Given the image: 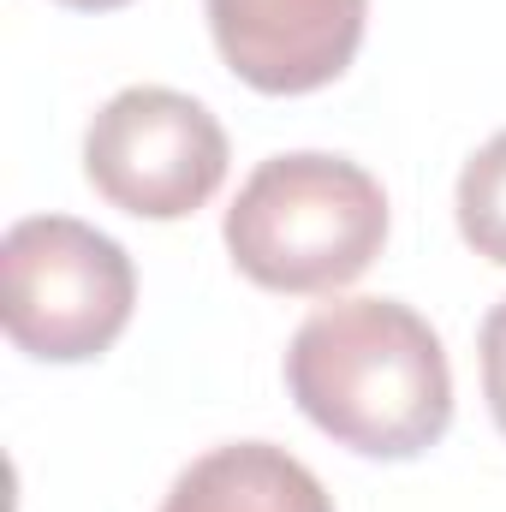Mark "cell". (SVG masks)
Wrapping results in <instances>:
<instances>
[{
  "instance_id": "obj_1",
  "label": "cell",
  "mask_w": 506,
  "mask_h": 512,
  "mask_svg": "<svg viewBox=\"0 0 506 512\" xmlns=\"http://www.w3.org/2000/svg\"><path fill=\"white\" fill-rule=\"evenodd\" d=\"M292 405L364 459H417L453 423V370L435 328L399 298L322 304L286 346Z\"/></svg>"
},
{
  "instance_id": "obj_2",
  "label": "cell",
  "mask_w": 506,
  "mask_h": 512,
  "mask_svg": "<svg viewBox=\"0 0 506 512\" xmlns=\"http://www.w3.org/2000/svg\"><path fill=\"white\" fill-rule=\"evenodd\" d=\"M221 233L239 274L268 292H340L387 245V191L346 155H268L239 185Z\"/></svg>"
},
{
  "instance_id": "obj_3",
  "label": "cell",
  "mask_w": 506,
  "mask_h": 512,
  "mask_svg": "<svg viewBox=\"0 0 506 512\" xmlns=\"http://www.w3.org/2000/svg\"><path fill=\"white\" fill-rule=\"evenodd\" d=\"M137 268L126 245L72 221L30 215L0 239V322L6 340L42 364H90L131 322Z\"/></svg>"
},
{
  "instance_id": "obj_4",
  "label": "cell",
  "mask_w": 506,
  "mask_h": 512,
  "mask_svg": "<svg viewBox=\"0 0 506 512\" xmlns=\"http://www.w3.org/2000/svg\"><path fill=\"white\" fill-rule=\"evenodd\" d=\"M84 173L137 221H185L227 179V131L185 90L131 84L84 131Z\"/></svg>"
},
{
  "instance_id": "obj_5",
  "label": "cell",
  "mask_w": 506,
  "mask_h": 512,
  "mask_svg": "<svg viewBox=\"0 0 506 512\" xmlns=\"http://www.w3.org/2000/svg\"><path fill=\"white\" fill-rule=\"evenodd\" d=\"M209 36L233 78L262 96H310L334 84L370 24V0H203Z\"/></svg>"
},
{
  "instance_id": "obj_6",
  "label": "cell",
  "mask_w": 506,
  "mask_h": 512,
  "mask_svg": "<svg viewBox=\"0 0 506 512\" xmlns=\"http://www.w3.org/2000/svg\"><path fill=\"white\" fill-rule=\"evenodd\" d=\"M161 512H334L310 465L274 441H233L179 471Z\"/></svg>"
},
{
  "instance_id": "obj_7",
  "label": "cell",
  "mask_w": 506,
  "mask_h": 512,
  "mask_svg": "<svg viewBox=\"0 0 506 512\" xmlns=\"http://www.w3.org/2000/svg\"><path fill=\"white\" fill-rule=\"evenodd\" d=\"M459 233L477 256L506 268V131H495L459 173Z\"/></svg>"
},
{
  "instance_id": "obj_8",
  "label": "cell",
  "mask_w": 506,
  "mask_h": 512,
  "mask_svg": "<svg viewBox=\"0 0 506 512\" xmlns=\"http://www.w3.org/2000/svg\"><path fill=\"white\" fill-rule=\"evenodd\" d=\"M477 352H483V399H489V411H495V423L506 435V298L483 316Z\"/></svg>"
},
{
  "instance_id": "obj_9",
  "label": "cell",
  "mask_w": 506,
  "mask_h": 512,
  "mask_svg": "<svg viewBox=\"0 0 506 512\" xmlns=\"http://www.w3.org/2000/svg\"><path fill=\"white\" fill-rule=\"evenodd\" d=\"M60 6H72V12H114V6H126V0H60Z\"/></svg>"
}]
</instances>
